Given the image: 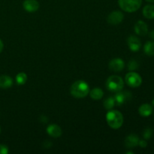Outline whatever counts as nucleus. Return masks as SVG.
I'll list each match as a JSON object with an SVG mask.
<instances>
[{
    "label": "nucleus",
    "instance_id": "1",
    "mask_svg": "<svg viewBox=\"0 0 154 154\" xmlns=\"http://www.w3.org/2000/svg\"><path fill=\"white\" fill-rule=\"evenodd\" d=\"M70 93L75 98L82 99L89 94L90 87L84 81H77L71 86Z\"/></svg>",
    "mask_w": 154,
    "mask_h": 154
},
{
    "label": "nucleus",
    "instance_id": "2",
    "mask_svg": "<svg viewBox=\"0 0 154 154\" xmlns=\"http://www.w3.org/2000/svg\"><path fill=\"white\" fill-rule=\"evenodd\" d=\"M106 121L110 127L114 129H118L123 126V116L120 111L111 110L107 113Z\"/></svg>",
    "mask_w": 154,
    "mask_h": 154
},
{
    "label": "nucleus",
    "instance_id": "3",
    "mask_svg": "<svg viewBox=\"0 0 154 154\" xmlns=\"http://www.w3.org/2000/svg\"><path fill=\"white\" fill-rule=\"evenodd\" d=\"M124 87V81L121 77L118 75H111L107 79L106 87L108 90L117 93L123 90Z\"/></svg>",
    "mask_w": 154,
    "mask_h": 154
},
{
    "label": "nucleus",
    "instance_id": "4",
    "mask_svg": "<svg viewBox=\"0 0 154 154\" xmlns=\"http://www.w3.org/2000/svg\"><path fill=\"white\" fill-rule=\"evenodd\" d=\"M118 4L122 10L132 13L140 8L142 4V0H118Z\"/></svg>",
    "mask_w": 154,
    "mask_h": 154
},
{
    "label": "nucleus",
    "instance_id": "5",
    "mask_svg": "<svg viewBox=\"0 0 154 154\" xmlns=\"http://www.w3.org/2000/svg\"><path fill=\"white\" fill-rule=\"evenodd\" d=\"M125 81L126 84L132 88H137L140 87L142 83V78L140 76L139 74L135 72H129V73L126 74L125 77Z\"/></svg>",
    "mask_w": 154,
    "mask_h": 154
},
{
    "label": "nucleus",
    "instance_id": "6",
    "mask_svg": "<svg viewBox=\"0 0 154 154\" xmlns=\"http://www.w3.org/2000/svg\"><path fill=\"white\" fill-rule=\"evenodd\" d=\"M114 99H115L116 105L120 106V105H123L126 101L131 100L132 99V93H129V91H120L117 92V94L114 96Z\"/></svg>",
    "mask_w": 154,
    "mask_h": 154
},
{
    "label": "nucleus",
    "instance_id": "7",
    "mask_svg": "<svg viewBox=\"0 0 154 154\" xmlns=\"http://www.w3.org/2000/svg\"><path fill=\"white\" fill-rule=\"evenodd\" d=\"M123 18H124V15L121 11H115L111 12L108 15L107 20H108V23L111 24V25H117L123 20Z\"/></svg>",
    "mask_w": 154,
    "mask_h": 154
},
{
    "label": "nucleus",
    "instance_id": "8",
    "mask_svg": "<svg viewBox=\"0 0 154 154\" xmlns=\"http://www.w3.org/2000/svg\"><path fill=\"white\" fill-rule=\"evenodd\" d=\"M109 69H111V71L115 72H121L125 67V63L124 61H123L122 59L120 58H115L113 59L110 61L109 65Z\"/></svg>",
    "mask_w": 154,
    "mask_h": 154
},
{
    "label": "nucleus",
    "instance_id": "9",
    "mask_svg": "<svg viewBox=\"0 0 154 154\" xmlns=\"http://www.w3.org/2000/svg\"><path fill=\"white\" fill-rule=\"evenodd\" d=\"M23 7L26 11L32 13L38 10L39 3L37 0H25L23 3Z\"/></svg>",
    "mask_w": 154,
    "mask_h": 154
},
{
    "label": "nucleus",
    "instance_id": "10",
    "mask_svg": "<svg viewBox=\"0 0 154 154\" xmlns=\"http://www.w3.org/2000/svg\"><path fill=\"white\" fill-rule=\"evenodd\" d=\"M127 43L129 49L132 51H133V52H137V51H139L140 48H141V42H140L139 38H137L136 36H129V37L128 38Z\"/></svg>",
    "mask_w": 154,
    "mask_h": 154
},
{
    "label": "nucleus",
    "instance_id": "11",
    "mask_svg": "<svg viewBox=\"0 0 154 154\" xmlns=\"http://www.w3.org/2000/svg\"><path fill=\"white\" fill-rule=\"evenodd\" d=\"M138 142H139V138H138V135H135V134H131V135H128L125 139V146L127 148L132 149L137 147L138 145Z\"/></svg>",
    "mask_w": 154,
    "mask_h": 154
},
{
    "label": "nucleus",
    "instance_id": "12",
    "mask_svg": "<svg viewBox=\"0 0 154 154\" xmlns=\"http://www.w3.org/2000/svg\"><path fill=\"white\" fill-rule=\"evenodd\" d=\"M47 132L53 138H60L62 135V129L58 125L51 124L47 127Z\"/></svg>",
    "mask_w": 154,
    "mask_h": 154
},
{
    "label": "nucleus",
    "instance_id": "13",
    "mask_svg": "<svg viewBox=\"0 0 154 154\" xmlns=\"http://www.w3.org/2000/svg\"><path fill=\"white\" fill-rule=\"evenodd\" d=\"M135 32L138 35H145L148 32L147 23L142 20H138L135 25Z\"/></svg>",
    "mask_w": 154,
    "mask_h": 154
},
{
    "label": "nucleus",
    "instance_id": "14",
    "mask_svg": "<svg viewBox=\"0 0 154 154\" xmlns=\"http://www.w3.org/2000/svg\"><path fill=\"white\" fill-rule=\"evenodd\" d=\"M13 85V80L8 75L0 76V88L8 89Z\"/></svg>",
    "mask_w": 154,
    "mask_h": 154
},
{
    "label": "nucleus",
    "instance_id": "15",
    "mask_svg": "<svg viewBox=\"0 0 154 154\" xmlns=\"http://www.w3.org/2000/svg\"><path fill=\"white\" fill-rule=\"evenodd\" d=\"M153 112V107L150 104H143L138 108V113L142 117H149Z\"/></svg>",
    "mask_w": 154,
    "mask_h": 154
},
{
    "label": "nucleus",
    "instance_id": "16",
    "mask_svg": "<svg viewBox=\"0 0 154 154\" xmlns=\"http://www.w3.org/2000/svg\"><path fill=\"white\" fill-rule=\"evenodd\" d=\"M143 15L147 19H154V5H147L143 8Z\"/></svg>",
    "mask_w": 154,
    "mask_h": 154
},
{
    "label": "nucleus",
    "instance_id": "17",
    "mask_svg": "<svg viewBox=\"0 0 154 154\" xmlns=\"http://www.w3.org/2000/svg\"><path fill=\"white\" fill-rule=\"evenodd\" d=\"M90 96L93 100H99L104 96L103 90L99 87H96L90 92Z\"/></svg>",
    "mask_w": 154,
    "mask_h": 154
},
{
    "label": "nucleus",
    "instance_id": "18",
    "mask_svg": "<svg viewBox=\"0 0 154 154\" xmlns=\"http://www.w3.org/2000/svg\"><path fill=\"white\" fill-rule=\"evenodd\" d=\"M144 51L147 56H154V42H147L144 46Z\"/></svg>",
    "mask_w": 154,
    "mask_h": 154
},
{
    "label": "nucleus",
    "instance_id": "19",
    "mask_svg": "<svg viewBox=\"0 0 154 154\" xmlns=\"http://www.w3.org/2000/svg\"><path fill=\"white\" fill-rule=\"evenodd\" d=\"M27 81V75L24 72H20L16 76V82L18 85H23Z\"/></svg>",
    "mask_w": 154,
    "mask_h": 154
},
{
    "label": "nucleus",
    "instance_id": "20",
    "mask_svg": "<svg viewBox=\"0 0 154 154\" xmlns=\"http://www.w3.org/2000/svg\"><path fill=\"white\" fill-rule=\"evenodd\" d=\"M116 105L115 99L114 97H109L104 101V107L107 110H111Z\"/></svg>",
    "mask_w": 154,
    "mask_h": 154
},
{
    "label": "nucleus",
    "instance_id": "21",
    "mask_svg": "<svg viewBox=\"0 0 154 154\" xmlns=\"http://www.w3.org/2000/svg\"><path fill=\"white\" fill-rule=\"evenodd\" d=\"M139 67V64H138V62L135 60H132L129 62L128 63V69L130 72H132V71H135L136 69H138Z\"/></svg>",
    "mask_w": 154,
    "mask_h": 154
},
{
    "label": "nucleus",
    "instance_id": "22",
    "mask_svg": "<svg viewBox=\"0 0 154 154\" xmlns=\"http://www.w3.org/2000/svg\"><path fill=\"white\" fill-rule=\"evenodd\" d=\"M153 129H151V128H146L144 129V132H143V137H144L145 140L150 139L152 137V135H153Z\"/></svg>",
    "mask_w": 154,
    "mask_h": 154
},
{
    "label": "nucleus",
    "instance_id": "23",
    "mask_svg": "<svg viewBox=\"0 0 154 154\" xmlns=\"http://www.w3.org/2000/svg\"><path fill=\"white\" fill-rule=\"evenodd\" d=\"M8 153V147L4 144H0V154Z\"/></svg>",
    "mask_w": 154,
    "mask_h": 154
},
{
    "label": "nucleus",
    "instance_id": "24",
    "mask_svg": "<svg viewBox=\"0 0 154 154\" xmlns=\"http://www.w3.org/2000/svg\"><path fill=\"white\" fill-rule=\"evenodd\" d=\"M138 145L140 146L142 148H145L147 146V141H144V140H139V142H138Z\"/></svg>",
    "mask_w": 154,
    "mask_h": 154
},
{
    "label": "nucleus",
    "instance_id": "25",
    "mask_svg": "<svg viewBox=\"0 0 154 154\" xmlns=\"http://www.w3.org/2000/svg\"><path fill=\"white\" fill-rule=\"evenodd\" d=\"M51 145H52V144H51V142L50 141H45V143H44V147L45 148H50Z\"/></svg>",
    "mask_w": 154,
    "mask_h": 154
},
{
    "label": "nucleus",
    "instance_id": "26",
    "mask_svg": "<svg viewBox=\"0 0 154 154\" xmlns=\"http://www.w3.org/2000/svg\"><path fill=\"white\" fill-rule=\"evenodd\" d=\"M41 121L42 123H47L48 122V117H45V116H42L41 117Z\"/></svg>",
    "mask_w": 154,
    "mask_h": 154
},
{
    "label": "nucleus",
    "instance_id": "27",
    "mask_svg": "<svg viewBox=\"0 0 154 154\" xmlns=\"http://www.w3.org/2000/svg\"><path fill=\"white\" fill-rule=\"evenodd\" d=\"M3 48H4V45H3L2 41L1 39H0V54H1Z\"/></svg>",
    "mask_w": 154,
    "mask_h": 154
},
{
    "label": "nucleus",
    "instance_id": "28",
    "mask_svg": "<svg viewBox=\"0 0 154 154\" xmlns=\"http://www.w3.org/2000/svg\"><path fill=\"white\" fill-rule=\"evenodd\" d=\"M149 35H150V37L152 39H153V40H154V30L150 32V34H149Z\"/></svg>",
    "mask_w": 154,
    "mask_h": 154
},
{
    "label": "nucleus",
    "instance_id": "29",
    "mask_svg": "<svg viewBox=\"0 0 154 154\" xmlns=\"http://www.w3.org/2000/svg\"><path fill=\"white\" fill-rule=\"evenodd\" d=\"M147 2H151V3H154V0H146Z\"/></svg>",
    "mask_w": 154,
    "mask_h": 154
},
{
    "label": "nucleus",
    "instance_id": "30",
    "mask_svg": "<svg viewBox=\"0 0 154 154\" xmlns=\"http://www.w3.org/2000/svg\"><path fill=\"white\" fill-rule=\"evenodd\" d=\"M152 105L154 107V99L153 100V102H152Z\"/></svg>",
    "mask_w": 154,
    "mask_h": 154
},
{
    "label": "nucleus",
    "instance_id": "31",
    "mask_svg": "<svg viewBox=\"0 0 154 154\" xmlns=\"http://www.w3.org/2000/svg\"><path fill=\"white\" fill-rule=\"evenodd\" d=\"M0 132H1V129H0Z\"/></svg>",
    "mask_w": 154,
    "mask_h": 154
}]
</instances>
